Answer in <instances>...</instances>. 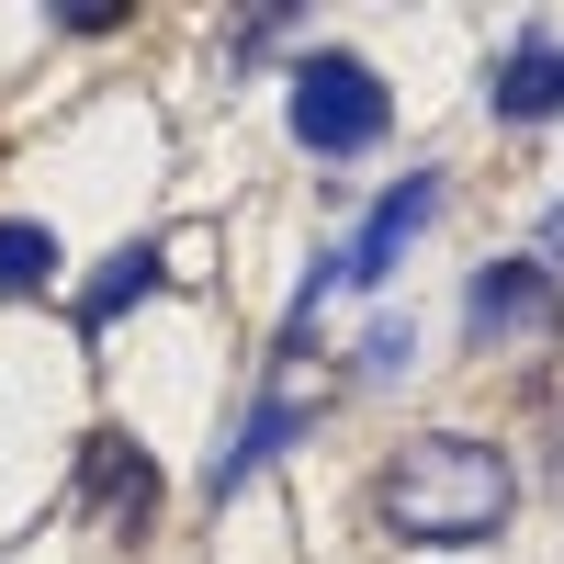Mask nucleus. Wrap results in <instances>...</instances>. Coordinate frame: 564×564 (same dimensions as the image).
I'll use <instances>...</instances> for the list:
<instances>
[{
    "label": "nucleus",
    "mask_w": 564,
    "mask_h": 564,
    "mask_svg": "<svg viewBox=\"0 0 564 564\" xmlns=\"http://www.w3.org/2000/svg\"><path fill=\"white\" fill-rule=\"evenodd\" d=\"M327 406H339V372L316 384V372H305V339H282V350H271V384H260V406L238 417V441L215 452L204 497H238V486H260V475H271V463L294 452L305 430H327Z\"/></svg>",
    "instance_id": "nucleus-3"
},
{
    "label": "nucleus",
    "mask_w": 564,
    "mask_h": 564,
    "mask_svg": "<svg viewBox=\"0 0 564 564\" xmlns=\"http://www.w3.org/2000/svg\"><path fill=\"white\" fill-rule=\"evenodd\" d=\"M508 508H520V475L475 430H417L372 475V531L406 542V553H475V542L508 531Z\"/></svg>",
    "instance_id": "nucleus-1"
},
{
    "label": "nucleus",
    "mask_w": 564,
    "mask_h": 564,
    "mask_svg": "<svg viewBox=\"0 0 564 564\" xmlns=\"http://www.w3.org/2000/svg\"><path fill=\"white\" fill-rule=\"evenodd\" d=\"M486 102H497V124H553V113H564V45H553V34H520V45L486 68Z\"/></svg>",
    "instance_id": "nucleus-7"
},
{
    "label": "nucleus",
    "mask_w": 564,
    "mask_h": 564,
    "mask_svg": "<svg viewBox=\"0 0 564 564\" xmlns=\"http://www.w3.org/2000/svg\"><path fill=\"white\" fill-rule=\"evenodd\" d=\"M148 282H159V249H148V238H135V249H113V271L90 282V294H79V327L102 339V327H113V316H124L135 294H148Z\"/></svg>",
    "instance_id": "nucleus-8"
},
{
    "label": "nucleus",
    "mask_w": 564,
    "mask_h": 564,
    "mask_svg": "<svg viewBox=\"0 0 564 564\" xmlns=\"http://www.w3.org/2000/svg\"><path fill=\"white\" fill-rule=\"evenodd\" d=\"M430 215H441V170H406L395 193L361 215V238L327 260V271H339V282H395V260L417 249V226H430Z\"/></svg>",
    "instance_id": "nucleus-6"
},
{
    "label": "nucleus",
    "mask_w": 564,
    "mask_h": 564,
    "mask_svg": "<svg viewBox=\"0 0 564 564\" xmlns=\"http://www.w3.org/2000/svg\"><path fill=\"white\" fill-rule=\"evenodd\" d=\"M406 350H417L406 327H372V350H361V384H384V372H406Z\"/></svg>",
    "instance_id": "nucleus-10"
},
{
    "label": "nucleus",
    "mask_w": 564,
    "mask_h": 564,
    "mask_svg": "<svg viewBox=\"0 0 564 564\" xmlns=\"http://www.w3.org/2000/svg\"><path fill=\"white\" fill-rule=\"evenodd\" d=\"M463 339L475 350H553L564 339V282L553 260H486L463 294Z\"/></svg>",
    "instance_id": "nucleus-4"
},
{
    "label": "nucleus",
    "mask_w": 564,
    "mask_h": 564,
    "mask_svg": "<svg viewBox=\"0 0 564 564\" xmlns=\"http://www.w3.org/2000/svg\"><path fill=\"white\" fill-rule=\"evenodd\" d=\"M45 282H57V238L23 226V215H0V294H45Z\"/></svg>",
    "instance_id": "nucleus-9"
},
{
    "label": "nucleus",
    "mask_w": 564,
    "mask_h": 564,
    "mask_svg": "<svg viewBox=\"0 0 564 564\" xmlns=\"http://www.w3.org/2000/svg\"><path fill=\"white\" fill-rule=\"evenodd\" d=\"M282 124H294L305 159H372L395 135V90L372 79L361 57H339V45H316V57H294V79H282Z\"/></svg>",
    "instance_id": "nucleus-2"
},
{
    "label": "nucleus",
    "mask_w": 564,
    "mask_h": 564,
    "mask_svg": "<svg viewBox=\"0 0 564 564\" xmlns=\"http://www.w3.org/2000/svg\"><path fill=\"white\" fill-rule=\"evenodd\" d=\"M79 508H90L113 542H148V531H159V463L135 452L124 430H90V452H79Z\"/></svg>",
    "instance_id": "nucleus-5"
}]
</instances>
